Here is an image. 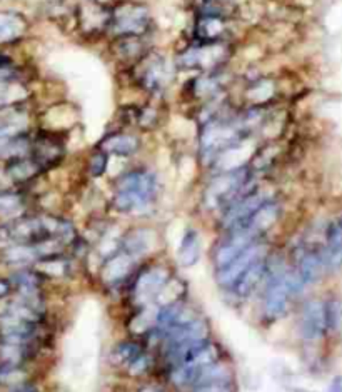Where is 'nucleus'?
<instances>
[{
    "label": "nucleus",
    "instance_id": "9d476101",
    "mask_svg": "<svg viewBox=\"0 0 342 392\" xmlns=\"http://www.w3.org/2000/svg\"><path fill=\"white\" fill-rule=\"evenodd\" d=\"M291 269L299 281L302 288H309V285L316 284L326 271L324 261H322L321 247H309V246H299L294 251V264Z\"/></svg>",
    "mask_w": 342,
    "mask_h": 392
},
{
    "label": "nucleus",
    "instance_id": "1a4fd4ad",
    "mask_svg": "<svg viewBox=\"0 0 342 392\" xmlns=\"http://www.w3.org/2000/svg\"><path fill=\"white\" fill-rule=\"evenodd\" d=\"M297 334L306 342H317L326 336L327 320L324 300L309 299L302 304L297 317Z\"/></svg>",
    "mask_w": 342,
    "mask_h": 392
},
{
    "label": "nucleus",
    "instance_id": "20e7f679",
    "mask_svg": "<svg viewBox=\"0 0 342 392\" xmlns=\"http://www.w3.org/2000/svg\"><path fill=\"white\" fill-rule=\"evenodd\" d=\"M151 21L149 7L137 0H120L109 9V31L115 37H144Z\"/></svg>",
    "mask_w": 342,
    "mask_h": 392
},
{
    "label": "nucleus",
    "instance_id": "423d86ee",
    "mask_svg": "<svg viewBox=\"0 0 342 392\" xmlns=\"http://www.w3.org/2000/svg\"><path fill=\"white\" fill-rule=\"evenodd\" d=\"M172 271L166 264H151L144 267L132 277L131 295L137 307L156 303L164 285L171 281Z\"/></svg>",
    "mask_w": 342,
    "mask_h": 392
},
{
    "label": "nucleus",
    "instance_id": "bb28decb",
    "mask_svg": "<svg viewBox=\"0 0 342 392\" xmlns=\"http://www.w3.org/2000/svg\"><path fill=\"white\" fill-rule=\"evenodd\" d=\"M28 97V92L22 80H9L0 84V112L21 107Z\"/></svg>",
    "mask_w": 342,
    "mask_h": 392
},
{
    "label": "nucleus",
    "instance_id": "f8f14e48",
    "mask_svg": "<svg viewBox=\"0 0 342 392\" xmlns=\"http://www.w3.org/2000/svg\"><path fill=\"white\" fill-rule=\"evenodd\" d=\"M159 246V234L152 227H134L129 229L124 236H120V251L132 257V259H144L152 254Z\"/></svg>",
    "mask_w": 342,
    "mask_h": 392
},
{
    "label": "nucleus",
    "instance_id": "f257e3e1",
    "mask_svg": "<svg viewBox=\"0 0 342 392\" xmlns=\"http://www.w3.org/2000/svg\"><path fill=\"white\" fill-rule=\"evenodd\" d=\"M72 246L77 239L74 224L55 214H23L12 221H0V247L11 244H38L52 241Z\"/></svg>",
    "mask_w": 342,
    "mask_h": 392
},
{
    "label": "nucleus",
    "instance_id": "c9c22d12",
    "mask_svg": "<svg viewBox=\"0 0 342 392\" xmlns=\"http://www.w3.org/2000/svg\"><path fill=\"white\" fill-rule=\"evenodd\" d=\"M137 392H166L161 386H144Z\"/></svg>",
    "mask_w": 342,
    "mask_h": 392
},
{
    "label": "nucleus",
    "instance_id": "6e6552de",
    "mask_svg": "<svg viewBox=\"0 0 342 392\" xmlns=\"http://www.w3.org/2000/svg\"><path fill=\"white\" fill-rule=\"evenodd\" d=\"M267 254H269V247H267V244L264 242V239L250 244L247 249H244V251L240 252V254L235 256L233 261H229L225 266L215 269V272H214L215 282H218L220 289L228 290L249 266H252L255 261L261 259V257L267 256Z\"/></svg>",
    "mask_w": 342,
    "mask_h": 392
},
{
    "label": "nucleus",
    "instance_id": "f03ea898",
    "mask_svg": "<svg viewBox=\"0 0 342 392\" xmlns=\"http://www.w3.org/2000/svg\"><path fill=\"white\" fill-rule=\"evenodd\" d=\"M159 177L147 167H134L115 180L112 205L124 216H141L152 207L159 195Z\"/></svg>",
    "mask_w": 342,
    "mask_h": 392
},
{
    "label": "nucleus",
    "instance_id": "393cba45",
    "mask_svg": "<svg viewBox=\"0 0 342 392\" xmlns=\"http://www.w3.org/2000/svg\"><path fill=\"white\" fill-rule=\"evenodd\" d=\"M144 351H146V344L142 341H139V339H124V341H119L110 349L107 361L115 369H125Z\"/></svg>",
    "mask_w": 342,
    "mask_h": 392
},
{
    "label": "nucleus",
    "instance_id": "e433bc0d",
    "mask_svg": "<svg viewBox=\"0 0 342 392\" xmlns=\"http://www.w3.org/2000/svg\"><path fill=\"white\" fill-rule=\"evenodd\" d=\"M7 65H14V60L9 55L0 52V67H7Z\"/></svg>",
    "mask_w": 342,
    "mask_h": 392
},
{
    "label": "nucleus",
    "instance_id": "f3484780",
    "mask_svg": "<svg viewBox=\"0 0 342 392\" xmlns=\"http://www.w3.org/2000/svg\"><path fill=\"white\" fill-rule=\"evenodd\" d=\"M281 212H282L281 204L272 197L269 199L267 202H264L261 207L255 209L252 216H250L240 227L249 229V231H252L255 236L264 237L274 226H276L279 217H281ZM234 229H239V227H234Z\"/></svg>",
    "mask_w": 342,
    "mask_h": 392
},
{
    "label": "nucleus",
    "instance_id": "5701e85b",
    "mask_svg": "<svg viewBox=\"0 0 342 392\" xmlns=\"http://www.w3.org/2000/svg\"><path fill=\"white\" fill-rule=\"evenodd\" d=\"M202 254V241L201 234L196 229H186L182 232L179 246H177V262H179L181 267H186V269H191L194 267L201 259Z\"/></svg>",
    "mask_w": 342,
    "mask_h": 392
},
{
    "label": "nucleus",
    "instance_id": "7ed1b4c3",
    "mask_svg": "<svg viewBox=\"0 0 342 392\" xmlns=\"http://www.w3.org/2000/svg\"><path fill=\"white\" fill-rule=\"evenodd\" d=\"M255 183L252 180V167L240 165L235 169L224 170L207 184L202 195L207 210H223L239 199L240 195L252 189Z\"/></svg>",
    "mask_w": 342,
    "mask_h": 392
},
{
    "label": "nucleus",
    "instance_id": "2eb2a0df",
    "mask_svg": "<svg viewBox=\"0 0 342 392\" xmlns=\"http://www.w3.org/2000/svg\"><path fill=\"white\" fill-rule=\"evenodd\" d=\"M137 261L132 259L131 256L125 254L119 249L112 256L102 261L100 264V281L105 285H117L120 282L127 281L132 276L134 269H136Z\"/></svg>",
    "mask_w": 342,
    "mask_h": 392
},
{
    "label": "nucleus",
    "instance_id": "c756f323",
    "mask_svg": "<svg viewBox=\"0 0 342 392\" xmlns=\"http://www.w3.org/2000/svg\"><path fill=\"white\" fill-rule=\"evenodd\" d=\"M326 305V320H327V334L337 332L342 326V300L327 299Z\"/></svg>",
    "mask_w": 342,
    "mask_h": 392
},
{
    "label": "nucleus",
    "instance_id": "a878e982",
    "mask_svg": "<svg viewBox=\"0 0 342 392\" xmlns=\"http://www.w3.org/2000/svg\"><path fill=\"white\" fill-rule=\"evenodd\" d=\"M115 54L120 60L137 64L144 55L147 54L144 37H117L115 39Z\"/></svg>",
    "mask_w": 342,
    "mask_h": 392
},
{
    "label": "nucleus",
    "instance_id": "dca6fc26",
    "mask_svg": "<svg viewBox=\"0 0 342 392\" xmlns=\"http://www.w3.org/2000/svg\"><path fill=\"white\" fill-rule=\"evenodd\" d=\"M65 147L57 138L54 134H41V136L32 137V151L31 156L41 164L42 169H50L59 164L64 157Z\"/></svg>",
    "mask_w": 342,
    "mask_h": 392
},
{
    "label": "nucleus",
    "instance_id": "4be33fe9",
    "mask_svg": "<svg viewBox=\"0 0 342 392\" xmlns=\"http://www.w3.org/2000/svg\"><path fill=\"white\" fill-rule=\"evenodd\" d=\"M28 212V199L22 189H0V221H12Z\"/></svg>",
    "mask_w": 342,
    "mask_h": 392
},
{
    "label": "nucleus",
    "instance_id": "f704fd0d",
    "mask_svg": "<svg viewBox=\"0 0 342 392\" xmlns=\"http://www.w3.org/2000/svg\"><path fill=\"white\" fill-rule=\"evenodd\" d=\"M326 392H342V376L334 377Z\"/></svg>",
    "mask_w": 342,
    "mask_h": 392
},
{
    "label": "nucleus",
    "instance_id": "9b49d317",
    "mask_svg": "<svg viewBox=\"0 0 342 392\" xmlns=\"http://www.w3.org/2000/svg\"><path fill=\"white\" fill-rule=\"evenodd\" d=\"M229 23L228 16L214 9H204L197 16L194 36L197 44H218V42H228Z\"/></svg>",
    "mask_w": 342,
    "mask_h": 392
},
{
    "label": "nucleus",
    "instance_id": "2f4dec72",
    "mask_svg": "<svg viewBox=\"0 0 342 392\" xmlns=\"http://www.w3.org/2000/svg\"><path fill=\"white\" fill-rule=\"evenodd\" d=\"M109 169V154L102 149H95L92 154L89 156V174L94 179L102 177Z\"/></svg>",
    "mask_w": 342,
    "mask_h": 392
},
{
    "label": "nucleus",
    "instance_id": "72a5a7b5",
    "mask_svg": "<svg viewBox=\"0 0 342 392\" xmlns=\"http://www.w3.org/2000/svg\"><path fill=\"white\" fill-rule=\"evenodd\" d=\"M4 392H41V389H38V387L33 384L32 381H28V382H23V384L16 386V387H12V389H7Z\"/></svg>",
    "mask_w": 342,
    "mask_h": 392
},
{
    "label": "nucleus",
    "instance_id": "b1692460",
    "mask_svg": "<svg viewBox=\"0 0 342 392\" xmlns=\"http://www.w3.org/2000/svg\"><path fill=\"white\" fill-rule=\"evenodd\" d=\"M28 116L22 107H14L0 112V142H6L28 131Z\"/></svg>",
    "mask_w": 342,
    "mask_h": 392
},
{
    "label": "nucleus",
    "instance_id": "4468645a",
    "mask_svg": "<svg viewBox=\"0 0 342 392\" xmlns=\"http://www.w3.org/2000/svg\"><path fill=\"white\" fill-rule=\"evenodd\" d=\"M266 271H267V256H264L261 259L255 261L252 266H249L247 269L239 276V279L230 285L228 293L233 295L235 300L250 299L255 293H257L259 288H262L264 279H266Z\"/></svg>",
    "mask_w": 342,
    "mask_h": 392
},
{
    "label": "nucleus",
    "instance_id": "39448f33",
    "mask_svg": "<svg viewBox=\"0 0 342 392\" xmlns=\"http://www.w3.org/2000/svg\"><path fill=\"white\" fill-rule=\"evenodd\" d=\"M230 57L228 42L218 44H196L187 47L176 57V69L201 70V72H215Z\"/></svg>",
    "mask_w": 342,
    "mask_h": 392
},
{
    "label": "nucleus",
    "instance_id": "6ab92c4d",
    "mask_svg": "<svg viewBox=\"0 0 342 392\" xmlns=\"http://www.w3.org/2000/svg\"><path fill=\"white\" fill-rule=\"evenodd\" d=\"M142 142L136 134H125V132H112L107 134L102 141H100L99 149L107 152L109 156L117 157H132L141 151Z\"/></svg>",
    "mask_w": 342,
    "mask_h": 392
},
{
    "label": "nucleus",
    "instance_id": "473e14b6",
    "mask_svg": "<svg viewBox=\"0 0 342 392\" xmlns=\"http://www.w3.org/2000/svg\"><path fill=\"white\" fill-rule=\"evenodd\" d=\"M12 295H14V285L11 279H9L7 272H4V274H0V303L11 299Z\"/></svg>",
    "mask_w": 342,
    "mask_h": 392
},
{
    "label": "nucleus",
    "instance_id": "7c9ffc66",
    "mask_svg": "<svg viewBox=\"0 0 342 392\" xmlns=\"http://www.w3.org/2000/svg\"><path fill=\"white\" fill-rule=\"evenodd\" d=\"M192 392H237L234 377L230 379H209L197 382L191 387Z\"/></svg>",
    "mask_w": 342,
    "mask_h": 392
},
{
    "label": "nucleus",
    "instance_id": "cd10ccee",
    "mask_svg": "<svg viewBox=\"0 0 342 392\" xmlns=\"http://www.w3.org/2000/svg\"><path fill=\"white\" fill-rule=\"evenodd\" d=\"M28 381H31L28 366L4 364V362H0V391L12 389V387L21 386Z\"/></svg>",
    "mask_w": 342,
    "mask_h": 392
},
{
    "label": "nucleus",
    "instance_id": "ddd939ff",
    "mask_svg": "<svg viewBox=\"0 0 342 392\" xmlns=\"http://www.w3.org/2000/svg\"><path fill=\"white\" fill-rule=\"evenodd\" d=\"M0 172H2L4 180H6L9 187L21 189L28 183H32L33 179H37L44 172V169L32 156H26L4 162L2 167H0Z\"/></svg>",
    "mask_w": 342,
    "mask_h": 392
},
{
    "label": "nucleus",
    "instance_id": "c85d7f7f",
    "mask_svg": "<svg viewBox=\"0 0 342 392\" xmlns=\"http://www.w3.org/2000/svg\"><path fill=\"white\" fill-rule=\"evenodd\" d=\"M154 366H156V357L152 356V352H149L146 349V351L139 354L136 359L125 367L124 371L125 374L131 377H144L154 369Z\"/></svg>",
    "mask_w": 342,
    "mask_h": 392
},
{
    "label": "nucleus",
    "instance_id": "a211bd4d",
    "mask_svg": "<svg viewBox=\"0 0 342 392\" xmlns=\"http://www.w3.org/2000/svg\"><path fill=\"white\" fill-rule=\"evenodd\" d=\"M326 269L334 271L342 266V216L332 221L326 229L324 244L321 247Z\"/></svg>",
    "mask_w": 342,
    "mask_h": 392
},
{
    "label": "nucleus",
    "instance_id": "aec40b11",
    "mask_svg": "<svg viewBox=\"0 0 342 392\" xmlns=\"http://www.w3.org/2000/svg\"><path fill=\"white\" fill-rule=\"evenodd\" d=\"M42 344H21L0 341V362L4 364L28 366L37 359Z\"/></svg>",
    "mask_w": 342,
    "mask_h": 392
},
{
    "label": "nucleus",
    "instance_id": "0eeeda50",
    "mask_svg": "<svg viewBox=\"0 0 342 392\" xmlns=\"http://www.w3.org/2000/svg\"><path fill=\"white\" fill-rule=\"evenodd\" d=\"M172 65L166 57L161 54L147 52L141 60L137 62V80L144 90L149 94L159 95L167 89L172 80Z\"/></svg>",
    "mask_w": 342,
    "mask_h": 392
},
{
    "label": "nucleus",
    "instance_id": "412c9836",
    "mask_svg": "<svg viewBox=\"0 0 342 392\" xmlns=\"http://www.w3.org/2000/svg\"><path fill=\"white\" fill-rule=\"evenodd\" d=\"M28 31L27 17L16 11H0V45L14 44Z\"/></svg>",
    "mask_w": 342,
    "mask_h": 392
},
{
    "label": "nucleus",
    "instance_id": "4c0bfd02",
    "mask_svg": "<svg viewBox=\"0 0 342 392\" xmlns=\"http://www.w3.org/2000/svg\"><path fill=\"white\" fill-rule=\"evenodd\" d=\"M296 392H314V391H306V389H297Z\"/></svg>",
    "mask_w": 342,
    "mask_h": 392
}]
</instances>
